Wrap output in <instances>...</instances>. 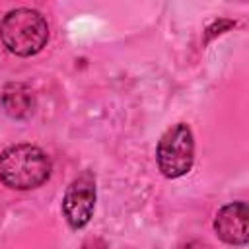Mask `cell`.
Masks as SVG:
<instances>
[{
	"mask_svg": "<svg viewBox=\"0 0 249 249\" xmlns=\"http://www.w3.org/2000/svg\"><path fill=\"white\" fill-rule=\"evenodd\" d=\"M179 249H210L206 243H202V241H187L185 245H181Z\"/></svg>",
	"mask_w": 249,
	"mask_h": 249,
	"instance_id": "obj_8",
	"label": "cell"
},
{
	"mask_svg": "<svg viewBox=\"0 0 249 249\" xmlns=\"http://www.w3.org/2000/svg\"><path fill=\"white\" fill-rule=\"evenodd\" d=\"M0 41L16 56L37 54L49 41L47 19L31 8H18L0 21Z\"/></svg>",
	"mask_w": 249,
	"mask_h": 249,
	"instance_id": "obj_2",
	"label": "cell"
},
{
	"mask_svg": "<svg viewBox=\"0 0 249 249\" xmlns=\"http://www.w3.org/2000/svg\"><path fill=\"white\" fill-rule=\"evenodd\" d=\"M82 249H107V247H105V243H103L101 239L93 237V239H88V241L84 243V247H82Z\"/></svg>",
	"mask_w": 249,
	"mask_h": 249,
	"instance_id": "obj_7",
	"label": "cell"
},
{
	"mask_svg": "<svg viewBox=\"0 0 249 249\" xmlns=\"http://www.w3.org/2000/svg\"><path fill=\"white\" fill-rule=\"evenodd\" d=\"M156 160L160 171L167 179H177L191 171L195 160L193 132L185 123H177L163 132L158 142Z\"/></svg>",
	"mask_w": 249,
	"mask_h": 249,
	"instance_id": "obj_3",
	"label": "cell"
},
{
	"mask_svg": "<svg viewBox=\"0 0 249 249\" xmlns=\"http://www.w3.org/2000/svg\"><path fill=\"white\" fill-rule=\"evenodd\" d=\"M51 158L37 146L16 144L0 154V181L16 191H29L51 177Z\"/></svg>",
	"mask_w": 249,
	"mask_h": 249,
	"instance_id": "obj_1",
	"label": "cell"
},
{
	"mask_svg": "<svg viewBox=\"0 0 249 249\" xmlns=\"http://www.w3.org/2000/svg\"><path fill=\"white\" fill-rule=\"evenodd\" d=\"M2 109L12 119H27L35 109L33 91L25 84H8L0 95Z\"/></svg>",
	"mask_w": 249,
	"mask_h": 249,
	"instance_id": "obj_6",
	"label": "cell"
},
{
	"mask_svg": "<svg viewBox=\"0 0 249 249\" xmlns=\"http://www.w3.org/2000/svg\"><path fill=\"white\" fill-rule=\"evenodd\" d=\"M93 208H95V179L89 171H84L66 189L62 200V212L70 228L78 230L89 222Z\"/></svg>",
	"mask_w": 249,
	"mask_h": 249,
	"instance_id": "obj_4",
	"label": "cell"
},
{
	"mask_svg": "<svg viewBox=\"0 0 249 249\" xmlns=\"http://www.w3.org/2000/svg\"><path fill=\"white\" fill-rule=\"evenodd\" d=\"M218 237L230 245H247L249 241V210L245 200L222 206L214 218Z\"/></svg>",
	"mask_w": 249,
	"mask_h": 249,
	"instance_id": "obj_5",
	"label": "cell"
}]
</instances>
